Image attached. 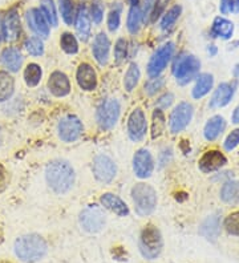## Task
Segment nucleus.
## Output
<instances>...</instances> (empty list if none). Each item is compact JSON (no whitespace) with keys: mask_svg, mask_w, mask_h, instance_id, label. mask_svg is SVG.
<instances>
[{"mask_svg":"<svg viewBox=\"0 0 239 263\" xmlns=\"http://www.w3.org/2000/svg\"><path fill=\"white\" fill-rule=\"evenodd\" d=\"M166 121L162 109H156L153 113V124H152V138H158L165 130Z\"/></svg>","mask_w":239,"mask_h":263,"instance_id":"obj_36","label":"nucleus"},{"mask_svg":"<svg viewBox=\"0 0 239 263\" xmlns=\"http://www.w3.org/2000/svg\"><path fill=\"white\" fill-rule=\"evenodd\" d=\"M138 80H140V69H138L137 64H131L129 68H127L126 73H125L124 79V87L127 92H132V90L136 88V85L138 84Z\"/></svg>","mask_w":239,"mask_h":263,"instance_id":"obj_34","label":"nucleus"},{"mask_svg":"<svg viewBox=\"0 0 239 263\" xmlns=\"http://www.w3.org/2000/svg\"><path fill=\"white\" fill-rule=\"evenodd\" d=\"M234 74H235V76H239V65H236V68L234 69Z\"/></svg>","mask_w":239,"mask_h":263,"instance_id":"obj_54","label":"nucleus"},{"mask_svg":"<svg viewBox=\"0 0 239 263\" xmlns=\"http://www.w3.org/2000/svg\"><path fill=\"white\" fill-rule=\"evenodd\" d=\"M173 99H174V97H173L172 93H166V95H163L162 97H159V100L157 101V104H158V106H159V109H165V108H168V106L172 105Z\"/></svg>","mask_w":239,"mask_h":263,"instance_id":"obj_47","label":"nucleus"},{"mask_svg":"<svg viewBox=\"0 0 239 263\" xmlns=\"http://www.w3.org/2000/svg\"><path fill=\"white\" fill-rule=\"evenodd\" d=\"M75 24H76L77 35L83 42H86L90 35V16L85 4H81L75 16Z\"/></svg>","mask_w":239,"mask_h":263,"instance_id":"obj_20","label":"nucleus"},{"mask_svg":"<svg viewBox=\"0 0 239 263\" xmlns=\"http://www.w3.org/2000/svg\"><path fill=\"white\" fill-rule=\"evenodd\" d=\"M134 210L140 217H148L156 210L157 193L148 183H137L132 189Z\"/></svg>","mask_w":239,"mask_h":263,"instance_id":"obj_4","label":"nucleus"},{"mask_svg":"<svg viewBox=\"0 0 239 263\" xmlns=\"http://www.w3.org/2000/svg\"><path fill=\"white\" fill-rule=\"evenodd\" d=\"M26 19L27 23H28V27L36 35L42 36V37H48V35H49V24L45 20L40 8H31V10L27 11Z\"/></svg>","mask_w":239,"mask_h":263,"instance_id":"obj_16","label":"nucleus"},{"mask_svg":"<svg viewBox=\"0 0 239 263\" xmlns=\"http://www.w3.org/2000/svg\"><path fill=\"white\" fill-rule=\"evenodd\" d=\"M0 36H2V22H0Z\"/></svg>","mask_w":239,"mask_h":263,"instance_id":"obj_55","label":"nucleus"},{"mask_svg":"<svg viewBox=\"0 0 239 263\" xmlns=\"http://www.w3.org/2000/svg\"><path fill=\"white\" fill-rule=\"evenodd\" d=\"M138 249L145 259L154 260L159 257L163 249V239L161 231L153 225H148L142 229L138 239Z\"/></svg>","mask_w":239,"mask_h":263,"instance_id":"obj_3","label":"nucleus"},{"mask_svg":"<svg viewBox=\"0 0 239 263\" xmlns=\"http://www.w3.org/2000/svg\"><path fill=\"white\" fill-rule=\"evenodd\" d=\"M227 164V158L219 151H207L198 161V166L204 173H213Z\"/></svg>","mask_w":239,"mask_h":263,"instance_id":"obj_15","label":"nucleus"},{"mask_svg":"<svg viewBox=\"0 0 239 263\" xmlns=\"http://www.w3.org/2000/svg\"><path fill=\"white\" fill-rule=\"evenodd\" d=\"M48 89L56 97H64L69 95L70 83L67 74L59 71L53 72L48 80Z\"/></svg>","mask_w":239,"mask_h":263,"instance_id":"obj_17","label":"nucleus"},{"mask_svg":"<svg viewBox=\"0 0 239 263\" xmlns=\"http://www.w3.org/2000/svg\"><path fill=\"white\" fill-rule=\"evenodd\" d=\"M93 56L100 65H105L109 59V51H111V42L108 36L104 32L99 33L93 42Z\"/></svg>","mask_w":239,"mask_h":263,"instance_id":"obj_21","label":"nucleus"},{"mask_svg":"<svg viewBox=\"0 0 239 263\" xmlns=\"http://www.w3.org/2000/svg\"><path fill=\"white\" fill-rule=\"evenodd\" d=\"M40 11L44 15L45 20H47L49 26L58 27L59 17L53 0H40Z\"/></svg>","mask_w":239,"mask_h":263,"instance_id":"obj_31","label":"nucleus"},{"mask_svg":"<svg viewBox=\"0 0 239 263\" xmlns=\"http://www.w3.org/2000/svg\"><path fill=\"white\" fill-rule=\"evenodd\" d=\"M59 137L64 142H73L79 140L83 135V122L77 119L76 116H67L60 120L58 126Z\"/></svg>","mask_w":239,"mask_h":263,"instance_id":"obj_10","label":"nucleus"},{"mask_svg":"<svg viewBox=\"0 0 239 263\" xmlns=\"http://www.w3.org/2000/svg\"><path fill=\"white\" fill-rule=\"evenodd\" d=\"M133 170L138 178H148L153 174L154 161L152 154L146 149H140L133 157Z\"/></svg>","mask_w":239,"mask_h":263,"instance_id":"obj_13","label":"nucleus"},{"mask_svg":"<svg viewBox=\"0 0 239 263\" xmlns=\"http://www.w3.org/2000/svg\"><path fill=\"white\" fill-rule=\"evenodd\" d=\"M236 84L231 83H222L219 84V87L215 89L213 97L210 100V108L215 109V108H223L231 101L235 92Z\"/></svg>","mask_w":239,"mask_h":263,"instance_id":"obj_18","label":"nucleus"},{"mask_svg":"<svg viewBox=\"0 0 239 263\" xmlns=\"http://www.w3.org/2000/svg\"><path fill=\"white\" fill-rule=\"evenodd\" d=\"M120 8H115V10H112L108 15V28L109 31L112 32H115L117 31L118 27H120Z\"/></svg>","mask_w":239,"mask_h":263,"instance_id":"obj_44","label":"nucleus"},{"mask_svg":"<svg viewBox=\"0 0 239 263\" xmlns=\"http://www.w3.org/2000/svg\"><path fill=\"white\" fill-rule=\"evenodd\" d=\"M163 84H165V80H163L162 77L152 79V80H149L146 84H145V92L152 96V95L157 93V92L163 87Z\"/></svg>","mask_w":239,"mask_h":263,"instance_id":"obj_42","label":"nucleus"},{"mask_svg":"<svg viewBox=\"0 0 239 263\" xmlns=\"http://www.w3.org/2000/svg\"><path fill=\"white\" fill-rule=\"evenodd\" d=\"M199 69H201V61L195 56H182L174 65L175 80L182 85H185L195 79V76L199 73Z\"/></svg>","mask_w":239,"mask_h":263,"instance_id":"obj_5","label":"nucleus"},{"mask_svg":"<svg viewBox=\"0 0 239 263\" xmlns=\"http://www.w3.org/2000/svg\"><path fill=\"white\" fill-rule=\"evenodd\" d=\"M182 12V7L181 6H174L172 7L168 12L163 15L162 20H161V28L163 31H168V29L173 28V26L175 24V22L178 20L179 15Z\"/></svg>","mask_w":239,"mask_h":263,"instance_id":"obj_35","label":"nucleus"},{"mask_svg":"<svg viewBox=\"0 0 239 263\" xmlns=\"http://www.w3.org/2000/svg\"><path fill=\"white\" fill-rule=\"evenodd\" d=\"M22 53L16 48H6L2 53V63L8 71L17 72L22 67Z\"/></svg>","mask_w":239,"mask_h":263,"instance_id":"obj_26","label":"nucleus"},{"mask_svg":"<svg viewBox=\"0 0 239 263\" xmlns=\"http://www.w3.org/2000/svg\"><path fill=\"white\" fill-rule=\"evenodd\" d=\"M15 90V80L8 72L0 71V103L10 100Z\"/></svg>","mask_w":239,"mask_h":263,"instance_id":"obj_28","label":"nucleus"},{"mask_svg":"<svg viewBox=\"0 0 239 263\" xmlns=\"http://www.w3.org/2000/svg\"><path fill=\"white\" fill-rule=\"evenodd\" d=\"M127 52V43L125 39H118L115 47V58L117 63H121L126 59Z\"/></svg>","mask_w":239,"mask_h":263,"instance_id":"obj_41","label":"nucleus"},{"mask_svg":"<svg viewBox=\"0 0 239 263\" xmlns=\"http://www.w3.org/2000/svg\"><path fill=\"white\" fill-rule=\"evenodd\" d=\"M168 3H169V0H156L153 12H152V16H150V23H156V20L163 13Z\"/></svg>","mask_w":239,"mask_h":263,"instance_id":"obj_45","label":"nucleus"},{"mask_svg":"<svg viewBox=\"0 0 239 263\" xmlns=\"http://www.w3.org/2000/svg\"><path fill=\"white\" fill-rule=\"evenodd\" d=\"M220 225H219V219H218L217 215H213L210 218H207L206 221L204 222V225L201 228V234L204 235L206 239H217L218 234H219Z\"/></svg>","mask_w":239,"mask_h":263,"instance_id":"obj_29","label":"nucleus"},{"mask_svg":"<svg viewBox=\"0 0 239 263\" xmlns=\"http://www.w3.org/2000/svg\"><path fill=\"white\" fill-rule=\"evenodd\" d=\"M42 68L39 67L38 64L32 63V64H28L24 71V80H26V84L28 87H36L40 80H42Z\"/></svg>","mask_w":239,"mask_h":263,"instance_id":"obj_32","label":"nucleus"},{"mask_svg":"<svg viewBox=\"0 0 239 263\" xmlns=\"http://www.w3.org/2000/svg\"><path fill=\"white\" fill-rule=\"evenodd\" d=\"M22 27H20L19 13L16 8H12L6 13L2 22V36L6 42H15L19 37Z\"/></svg>","mask_w":239,"mask_h":263,"instance_id":"obj_14","label":"nucleus"},{"mask_svg":"<svg viewBox=\"0 0 239 263\" xmlns=\"http://www.w3.org/2000/svg\"><path fill=\"white\" fill-rule=\"evenodd\" d=\"M93 173L100 182L109 183L116 177L117 166H116L115 161L109 158L108 156L100 154L93 161Z\"/></svg>","mask_w":239,"mask_h":263,"instance_id":"obj_11","label":"nucleus"},{"mask_svg":"<svg viewBox=\"0 0 239 263\" xmlns=\"http://www.w3.org/2000/svg\"><path fill=\"white\" fill-rule=\"evenodd\" d=\"M213 85L214 79L211 74H199V76L197 77V83H195L194 88H193V97L197 100L202 99V97L206 96V95L213 89Z\"/></svg>","mask_w":239,"mask_h":263,"instance_id":"obj_27","label":"nucleus"},{"mask_svg":"<svg viewBox=\"0 0 239 263\" xmlns=\"http://www.w3.org/2000/svg\"><path fill=\"white\" fill-rule=\"evenodd\" d=\"M15 254L22 262L35 263L47 255L48 245L39 234L22 235L15 241Z\"/></svg>","mask_w":239,"mask_h":263,"instance_id":"obj_1","label":"nucleus"},{"mask_svg":"<svg viewBox=\"0 0 239 263\" xmlns=\"http://www.w3.org/2000/svg\"><path fill=\"white\" fill-rule=\"evenodd\" d=\"M24 47L32 56H42L44 53V44L39 37H29L24 43Z\"/></svg>","mask_w":239,"mask_h":263,"instance_id":"obj_39","label":"nucleus"},{"mask_svg":"<svg viewBox=\"0 0 239 263\" xmlns=\"http://www.w3.org/2000/svg\"><path fill=\"white\" fill-rule=\"evenodd\" d=\"M80 225L88 233H99L105 225V214L99 206H88L80 214Z\"/></svg>","mask_w":239,"mask_h":263,"instance_id":"obj_7","label":"nucleus"},{"mask_svg":"<svg viewBox=\"0 0 239 263\" xmlns=\"http://www.w3.org/2000/svg\"><path fill=\"white\" fill-rule=\"evenodd\" d=\"M231 121H233L234 124H239V105L234 109L233 116H231Z\"/></svg>","mask_w":239,"mask_h":263,"instance_id":"obj_50","label":"nucleus"},{"mask_svg":"<svg viewBox=\"0 0 239 263\" xmlns=\"http://www.w3.org/2000/svg\"><path fill=\"white\" fill-rule=\"evenodd\" d=\"M8 185V174H7L6 169L0 165V193L4 192Z\"/></svg>","mask_w":239,"mask_h":263,"instance_id":"obj_48","label":"nucleus"},{"mask_svg":"<svg viewBox=\"0 0 239 263\" xmlns=\"http://www.w3.org/2000/svg\"><path fill=\"white\" fill-rule=\"evenodd\" d=\"M211 32L215 37L220 39H230L234 33V23L230 20L225 19V17H215L211 27Z\"/></svg>","mask_w":239,"mask_h":263,"instance_id":"obj_25","label":"nucleus"},{"mask_svg":"<svg viewBox=\"0 0 239 263\" xmlns=\"http://www.w3.org/2000/svg\"><path fill=\"white\" fill-rule=\"evenodd\" d=\"M174 53V44L166 43L162 47H159L157 52L152 56L149 64H148V73L152 77H157L169 64L170 59Z\"/></svg>","mask_w":239,"mask_h":263,"instance_id":"obj_8","label":"nucleus"},{"mask_svg":"<svg viewBox=\"0 0 239 263\" xmlns=\"http://www.w3.org/2000/svg\"><path fill=\"white\" fill-rule=\"evenodd\" d=\"M60 45L64 52H67L69 55H75L79 51V44H77V40L72 33L64 32L61 35L60 39Z\"/></svg>","mask_w":239,"mask_h":263,"instance_id":"obj_37","label":"nucleus"},{"mask_svg":"<svg viewBox=\"0 0 239 263\" xmlns=\"http://www.w3.org/2000/svg\"><path fill=\"white\" fill-rule=\"evenodd\" d=\"M223 226H225V230L229 234L234 235V237H239V212L231 213L230 215H227L225 222H223Z\"/></svg>","mask_w":239,"mask_h":263,"instance_id":"obj_38","label":"nucleus"},{"mask_svg":"<svg viewBox=\"0 0 239 263\" xmlns=\"http://www.w3.org/2000/svg\"><path fill=\"white\" fill-rule=\"evenodd\" d=\"M142 22V15H141V7L140 4H133L129 8L127 12V20H126V27L131 33H137L140 29V24Z\"/></svg>","mask_w":239,"mask_h":263,"instance_id":"obj_30","label":"nucleus"},{"mask_svg":"<svg viewBox=\"0 0 239 263\" xmlns=\"http://www.w3.org/2000/svg\"><path fill=\"white\" fill-rule=\"evenodd\" d=\"M225 128H226V121H225V119L220 117V116H214V117H211V119L206 122V125H205V138H206L207 141H214V140H217V138L223 133Z\"/></svg>","mask_w":239,"mask_h":263,"instance_id":"obj_23","label":"nucleus"},{"mask_svg":"<svg viewBox=\"0 0 239 263\" xmlns=\"http://www.w3.org/2000/svg\"><path fill=\"white\" fill-rule=\"evenodd\" d=\"M120 103L116 99H106L104 103L100 105L97 110V122L100 128L104 130H109L117 124V120L120 117Z\"/></svg>","mask_w":239,"mask_h":263,"instance_id":"obj_6","label":"nucleus"},{"mask_svg":"<svg viewBox=\"0 0 239 263\" xmlns=\"http://www.w3.org/2000/svg\"><path fill=\"white\" fill-rule=\"evenodd\" d=\"M45 178L53 192L58 194H65L73 186L75 170L65 161H54L47 166Z\"/></svg>","mask_w":239,"mask_h":263,"instance_id":"obj_2","label":"nucleus"},{"mask_svg":"<svg viewBox=\"0 0 239 263\" xmlns=\"http://www.w3.org/2000/svg\"><path fill=\"white\" fill-rule=\"evenodd\" d=\"M4 239V233H3V226H2V223H0V243L3 242Z\"/></svg>","mask_w":239,"mask_h":263,"instance_id":"obj_53","label":"nucleus"},{"mask_svg":"<svg viewBox=\"0 0 239 263\" xmlns=\"http://www.w3.org/2000/svg\"><path fill=\"white\" fill-rule=\"evenodd\" d=\"M76 79L79 87L84 90H95L97 87V74L89 64H80L76 72Z\"/></svg>","mask_w":239,"mask_h":263,"instance_id":"obj_19","label":"nucleus"},{"mask_svg":"<svg viewBox=\"0 0 239 263\" xmlns=\"http://www.w3.org/2000/svg\"><path fill=\"white\" fill-rule=\"evenodd\" d=\"M100 202L105 209L111 210L112 213L120 215V217H125V215L129 214V208L126 206V203L122 201L120 197L112 194V193H105L102 194L101 198H100Z\"/></svg>","mask_w":239,"mask_h":263,"instance_id":"obj_22","label":"nucleus"},{"mask_svg":"<svg viewBox=\"0 0 239 263\" xmlns=\"http://www.w3.org/2000/svg\"><path fill=\"white\" fill-rule=\"evenodd\" d=\"M207 52H209V53H210L211 56H214V55H215V53H217V47H215V45H214V44L209 45V48H207Z\"/></svg>","mask_w":239,"mask_h":263,"instance_id":"obj_51","label":"nucleus"},{"mask_svg":"<svg viewBox=\"0 0 239 263\" xmlns=\"http://www.w3.org/2000/svg\"><path fill=\"white\" fill-rule=\"evenodd\" d=\"M193 113H194L193 105L189 103H181L175 106L169 120V126L172 133L177 135L183 129H186V126L190 124L191 119H193Z\"/></svg>","mask_w":239,"mask_h":263,"instance_id":"obj_9","label":"nucleus"},{"mask_svg":"<svg viewBox=\"0 0 239 263\" xmlns=\"http://www.w3.org/2000/svg\"><path fill=\"white\" fill-rule=\"evenodd\" d=\"M146 116L143 113L142 109L137 108L131 113L129 119H127V135L131 140L138 142L143 140L146 135Z\"/></svg>","mask_w":239,"mask_h":263,"instance_id":"obj_12","label":"nucleus"},{"mask_svg":"<svg viewBox=\"0 0 239 263\" xmlns=\"http://www.w3.org/2000/svg\"><path fill=\"white\" fill-rule=\"evenodd\" d=\"M154 3H156V0H145V2H143V7L142 10H141L143 23L150 22V16H152V12H153L154 8Z\"/></svg>","mask_w":239,"mask_h":263,"instance_id":"obj_46","label":"nucleus"},{"mask_svg":"<svg viewBox=\"0 0 239 263\" xmlns=\"http://www.w3.org/2000/svg\"><path fill=\"white\" fill-rule=\"evenodd\" d=\"M238 145H239V128L234 129V130L227 136L225 142H223V146H225V149H226L227 152L234 151Z\"/></svg>","mask_w":239,"mask_h":263,"instance_id":"obj_43","label":"nucleus"},{"mask_svg":"<svg viewBox=\"0 0 239 263\" xmlns=\"http://www.w3.org/2000/svg\"><path fill=\"white\" fill-rule=\"evenodd\" d=\"M233 12H239V0H233Z\"/></svg>","mask_w":239,"mask_h":263,"instance_id":"obj_52","label":"nucleus"},{"mask_svg":"<svg viewBox=\"0 0 239 263\" xmlns=\"http://www.w3.org/2000/svg\"><path fill=\"white\" fill-rule=\"evenodd\" d=\"M59 8H60L64 23L68 26H72V23L75 22V16H76L73 0H59Z\"/></svg>","mask_w":239,"mask_h":263,"instance_id":"obj_33","label":"nucleus"},{"mask_svg":"<svg viewBox=\"0 0 239 263\" xmlns=\"http://www.w3.org/2000/svg\"><path fill=\"white\" fill-rule=\"evenodd\" d=\"M104 17V4L100 0H95L92 3V10H90V19L95 24H100Z\"/></svg>","mask_w":239,"mask_h":263,"instance_id":"obj_40","label":"nucleus"},{"mask_svg":"<svg viewBox=\"0 0 239 263\" xmlns=\"http://www.w3.org/2000/svg\"><path fill=\"white\" fill-rule=\"evenodd\" d=\"M219 10L223 15L233 12V0H220Z\"/></svg>","mask_w":239,"mask_h":263,"instance_id":"obj_49","label":"nucleus"},{"mask_svg":"<svg viewBox=\"0 0 239 263\" xmlns=\"http://www.w3.org/2000/svg\"><path fill=\"white\" fill-rule=\"evenodd\" d=\"M220 199L227 205L239 206V181H229L220 189Z\"/></svg>","mask_w":239,"mask_h":263,"instance_id":"obj_24","label":"nucleus"}]
</instances>
